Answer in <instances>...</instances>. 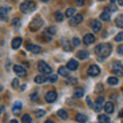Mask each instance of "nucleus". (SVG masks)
<instances>
[{
	"mask_svg": "<svg viewBox=\"0 0 123 123\" xmlns=\"http://www.w3.org/2000/svg\"><path fill=\"white\" fill-rule=\"evenodd\" d=\"M75 3H76L78 6H83V4H84V0H75Z\"/></svg>",
	"mask_w": 123,
	"mask_h": 123,
	"instance_id": "nucleus-42",
	"label": "nucleus"
},
{
	"mask_svg": "<svg viewBox=\"0 0 123 123\" xmlns=\"http://www.w3.org/2000/svg\"><path fill=\"white\" fill-rule=\"evenodd\" d=\"M44 112L43 110H37V111H35V115H36V118H42V117H44Z\"/></svg>",
	"mask_w": 123,
	"mask_h": 123,
	"instance_id": "nucleus-33",
	"label": "nucleus"
},
{
	"mask_svg": "<svg viewBox=\"0 0 123 123\" xmlns=\"http://www.w3.org/2000/svg\"><path fill=\"white\" fill-rule=\"evenodd\" d=\"M84 95V91H83V88H76L74 91V98H82V96Z\"/></svg>",
	"mask_w": 123,
	"mask_h": 123,
	"instance_id": "nucleus-24",
	"label": "nucleus"
},
{
	"mask_svg": "<svg viewBox=\"0 0 123 123\" xmlns=\"http://www.w3.org/2000/svg\"><path fill=\"white\" fill-rule=\"evenodd\" d=\"M87 72H88L90 76H98V75L100 74V68H99L96 64H92V66L88 67V71H87Z\"/></svg>",
	"mask_w": 123,
	"mask_h": 123,
	"instance_id": "nucleus-6",
	"label": "nucleus"
},
{
	"mask_svg": "<svg viewBox=\"0 0 123 123\" xmlns=\"http://www.w3.org/2000/svg\"><path fill=\"white\" fill-rule=\"evenodd\" d=\"M47 80V76L44 74H42V75H37V76H35V83H37V84H40V83H44Z\"/></svg>",
	"mask_w": 123,
	"mask_h": 123,
	"instance_id": "nucleus-21",
	"label": "nucleus"
},
{
	"mask_svg": "<svg viewBox=\"0 0 123 123\" xmlns=\"http://www.w3.org/2000/svg\"><path fill=\"white\" fill-rule=\"evenodd\" d=\"M42 1H43V3H47V1H48V0H42Z\"/></svg>",
	"mask_w": 123,
	"mask_h": 123,
	"instance_id": "nucleus-49",
	"label": "nucleus"
},
{
	"mask_svg": "<svg viewBox=\"0 0 123 123\" xmlns=\"http://www.w3.org/2000/svg\"><path fill=\"white\" fill-rule=\"evenodd\" d=\"M22 123H32V118H31L28 114L23 115L22 117Z\"/></svg>",
	"mask_w": 123,
	"mask_h": 123,
	"instance_id": "nucleus-29",
	"label": "nucleus"
},
{
	"mask_svg": "<svg viewBox=\"0 0 123 123\" xmlns=\"http://www.w3.org/2000/svg\"><path fill=\"white\" fill-rule=\"evenodd\" d=\"M118 3H119V6H123V0H118Z\"/></svg>",
	"mask_w": 123,
	"mask_h": 123,
	"instance_id": "nucleus-46",
	"label": "nucleus"
},
{
	"mask_svg": "<svg viewBox=\"0 0 123 123\" xmlns=\"http://www.w3.org/2000/svg\"><path fill=\"white\" fill-rule=\"evenodd\" d=\"M56 98H58V94H56L55 91H48V92L46 94V102H48V103H52V102H55Z\"/></svg>",
	"mask_w": 123,
	"mask_h": 123,
	"instance_id": "nucleus-8",
	"label": "nucleus"
},
{
	"mask_svg": "<svg viewBox=\"0 0 123 123\" xmlns=\"http://www.w3.org/2000/svg\"><path fill=\"white\" fill-rule=\"evenodd\" d=\"M19 23H20V19H18V18L13 19V22H12V24H13V25H19Z\"/></svg>",
	"mask_w": 123,
	"mask_h": 123,
	"instance_id": "nucleus-41",
	"label": "nucleus"
},
{
	"mask_svg": "<svg viewBox=\"0 0 123 123\" xmlns=\"http://www.w3.org/2000/svg\"><path fill=\"white\" fill-rule=\"evenodd\" d=\"M3 111H4V107H3V106H0V115L3 114Z\"/></svg>",
	"mask_w": 123,
	"mask_h": 123,
	"instance_id": "nucleus-44",
	"label": "nucleus"
},
{
	"mask_svg": "<svg viewBox=\"0 0 123 123\" xmlns=\"http://www.w3.org/2000/svg\"><path fill=\"white\" fill-rule=\"evenodd\" d=\"M46 32H47V34H49L51 36H54V35L56 34V28L55 27H49V28H47V30H46Z\"/></svg>",
	"mask_w": 123,
	"mask_h": 123,
	"instance_id": "nucleus-32",
	"label": "nucleus"
},
{
	"mask_svg": "<svg viewBox=\"0 0 123 123\" xmlns=\"http://www.w3.org/2000/svg\"><path fill=\"white\" fill-rule=\"evenodd\" d=\"M112 72H114L115 75H122L123 76V64L122 63H119V62H115L114 64H112Z\"/></svg>",
	"mask_w": 123,
	"mask_h": 123,
	"instance_id": "nucleus-5",
	"label": "nucleus"
},
{
	"mask_svg": "<svg viewBox=\"0 0 123 123\" xmlns=\"http://www.w3.org/2000/svg\"><path fill=\"white\" fill-rule=\"evenodd\" d=\"M8 12H9V8L1 7L0 8V20H7L8 19Z\"/></svg>",
	"mask_w": 123,
	"mask_h": 123,
	"instance_id": "nucleus-12",
	"label": "nucleus"
},
{
	"mask_svg": "<svg viewBox=\"0 0 123 123\" xmlns=\"http://www.w3.org/2000/svg\"><path fill=\"white\" fill-rule=\"evenodd\" d=\"M111 11H108L107 8H106V11L105 12H102V15H100V20H103V22H108L111 19Z\"/></svg>",
	"mask_w": 123,
	"mask_h": 123,
	"instance_id": "nucleus-15",
	"label": "nucleus"
},
{
	"mask_svg": "<svg viewBox=\"0 0 123 123\" xmlns=\"http://www.w3.org/2000/svg\"><path fill=\"white\" fill-rule=\"evenodd\" d=\"M35 8H36V4H35L34 1H31V0H27V1H24V3L20 4V9H22L24 13L32 12Z\"/></svg>",
	"mask_w": 123,
	"mask_h": 123,
	"instance_id": "nucleus-2",
	"label": "nucleus"
},
{
	"mask_svg": "<svg viewBox=\"0 0 123 123\" xmlns=\"http://www.w3.org/2000/svg\"><path fill=\"white\" fill-rule=\"evenodd\" d=\"M27 49L31 51L32 54H40L42 52V47L36 46V44H27Z\"/></svg>",
	"mask_w": 123,
	"mask_h": 123,
	"instance_id": "nucleus-10",
	"label": "nucleus"
},
{
	"mask_svg": "<svg viewBox=\"0 0 123 123\" xmlns=\"http://www.w3.org/2000/svg\"><path fill=\"white\" fill-rule=\"evenodd\" d=\"M78 66H79V64H78V62L75 60V59H71V60H68V63H67L66 67H67L70 71H75L78 68Z\"/></svg>",
	"mask_w": 123,
	"mask_h": 123,
	"instance_id": "nucleus-13",
	"label": "nucleus"
},
{
	"mask_svg": "<svg viewBox=\"0 0 123 123\" xmlns=\"http://www.w3.org/2000/svg\"><path fill=\"white\" fill-rule=\"evenodd\" d=\"M87 103H88L90 106H92V102H91V99H90V98H87Z\"/></svg>",
	"mask_w": 123,
	"mask_h": 123,
	"instance_id": "nucleus-43",
	"label": "nucleus"
},
{
	"mask_svg": "<svg viewBox=\"0 0 123 123\" xmlns=\"http://www.w3.org/2000/svg\"><path fill=\"white\" fill-rule=\"evenodd\" d=\"M98 120L99 123H110V118H108L107 114H100L98 117Z\"/></svg>",
	"mask_w": 123,
	"mask_h": 123,
	"instance_id": "nucleus-20",
	"label": "nucleus"
},
{
	"mask_svg": "<svg viewBox=\"0 0 123 123\" xmlns=\"http://www.w3.org/2000/svg\"><path fill=\"white\" fill-rule=\"evenodd\" d=\"M107 83L108 84H111V86H115V84H118V78H115V76H110L107 79Z\"/></svg>",
	"mask_w": 123,
	"mask_h": 123,
	"instance_id": "nucleus-27",
	"label": "nucleus"
},
{
	"mask_svg": "<svg viewBox=\"0 0 123 123\" xmlns=\"http://www.w3.org/2000/svg\"><path fill=\"white\" fill-rule=\"evenodd\" d=\"M37 70H39L42 74H44V75H49L51 72H52V68L49 67L46 62H43V60L37 63Z\"/></svg>",
	"mask_w": 123,
	"mask_h": 123,
	"instance_id": "nucleus-3",
	"label": "nucleus"
},
{
	"mask_svg": "<svg viewBox=\"0 0 123 123\" xmlns=\"http://www.w3.org/2000/svg\"><path fill=\"white\" fill-rule=\"evenodd\" d=\"M76 120L79 123H86L87 122V117L84 114H78L76 115Z\"/></svg>",
	"mask_w": 123,
	"mask_h": 123,
	"instance_id": "nucleus-25",
	"label": "nucleus"
},
{
	"mask_svg": "<svg viewBox=\"0 0 123 123\" xmlns=\"http://www.w3.org/2000/svg\"><path fill=\"white\" fill-rule=\"evenodd\" d=\"M31 100H37V94L36 92H34V94L31 95Z\"/></svg>",
	"mask_w": 123,
	"mask_h": 123,
	"instance_id": "nucleus-40",
	"label": "nucleus"
},
{
	"mask_svg": "<svg viewBox=\"0 0 123 123\" xmlns=\"http://www.w3.org/2000/svg\"><path fill=\"white\" fill-rule=\"evenodd\" d=\"M12 87H13V88H18V87H19V80L18 79H13L12 80Z\"/></svg>",
	"mask_w": 123,
	"mask_h": 123,
	"instance_id": "nucleus-38",
	"label": "nucleus"
},
{
	"mask_svg": "<svg viewBox=\"0 0 123 123\" xmlns=\"http://www.w3.org/2000/svg\"><path fill=\"white\" fill-rule=\"evenodd\" d=\"M46 123H54L52 120H46Z\"/></svg>",
	"mask_w": 123,
	"mask_h": 123,
	"instance_id": "nucleus-48",
	"label": "nucleus"
},
{
	"mask_svg": "<svg viewBox=\"0 0 123 123\" xmlns=\"http://www.w3.org/2000/svg\"><path fill=\"white\" fill-rule=\"evenodd\" d=\"M82 22H83V16L82 15H74L72 18H71L70 24L71 25H78V24H80Z\"/></svg>",
	"mask_w": 123,
	"mask_h": 123,
	"instance_id": "nucleus-9",
	"label": "nucleus"
},
{
	"mask_svg": "<svg viewBox=\"0 0 123 123\" xmlns=\"http://www.w3.org/2000/svg\"><path fill=\"white\" fill-rule=\"evenodd\" d=\"M22 43H23L22 37H15V39L12 40V48L13 49H18L19 47L22 46Z\"/></svg>",
	"mask_w": 123,
	"mask_h": 123,
	"instance_id": "nucleus-18",
	"label": "nucleus"
},
{
	"mask_svg": "<svg viewBox=\"0 0 123 123\" xmlns=\"http://www.w3.org/2000/svg\"><path fill=\"white\" fill-rule=\"evenodd\" d=\"M74 15H76L74 8H67L66 9V16H67V18H72Z\"/></svg>",
	"mask_w": 123,
	"mask_h": 123,
	"instance_id": "nucleus-30",
	"label": "nucleus"
},
{
	"mask_svg": "<svg viewBox=\"0 0 123 123\" xmlns=\"http://www.w3.org/2000/svg\"><path fill=\"white\" fill-rule=\"evenodd\" d=\"M68 68L67 67H59V70H58V72H59V75H62L63 78H68L70 76V74H68Z\"/></svg>",
	"mask_w": 123,
	"mask_h": 123,
	"instance_id": "nucleus-19",
	"label": "nucleus"
},
{
	"mask_svg": "<svg viewBox=\"0 0 123 123\" xmlns=\"http://www.w3.org/2000/svg\"><path fill=\"white\" fill-rule=\"evenodd\" d=\"M48 80L51 82V83H55L56 80H58V75H51V76L48 78Z\"/></svg>",
	"mask_w": 123,
	"mask_h": 123,
	"instance_id": "nucleus-35",
	"label": "nucleus"
},
{
	"mask_svg": "<svg viewBox=\"0 0 123 123\" xmlns=\"http://www.w3.org/2000/svg\"><path fill=\"white\" fill-rule=\"evenodd\" d=\"M1 90H3V87H1V86H0V91H1Z\"/></svg>",
	"mask_w": 123,
	"mask_h": 123,
	"instance_id": "nucleus-50",
	"label": "nucleus"
},
{
	"mask_svg": "<svg viewBox=\"0 0 123 123\" xmlns=\"http://www.w3.org/2000/svg\"><path fill=\"white\" fill-rule=\"evenodd\" d=\"M13 71H15V74L19 75V76H25V75H27V71H25V68L23 67V66H20V64L13 66Z\"/></svg>",
	"mask_w": 123,
	"mask_h": 123,
	"instance_id": "nucleus-7",
	"label": "nucleus"
},
{
	"mask_svg": "<svg viewBox=\"0 0 123 123\" xmlns=\"http://www.w3.org/2000/svg\"><path fill=\"white\" fill-rule=\"evenodd\" d=\"M12 111H13L15 115L20 114V111H22V103H20V102H15V103H13V107H12Z\"/></svg>",
	"mask_w": 123,
	"mask_h": 123,
	"instance_id": "nucleus-16",
	"label": "nucleus"
},
{
	"mask_svg": "<svg viewBox=\"0 0 123 123\" xmlns=\"http://www.w3.org/2000/svg\"><path fill=\"white\" fill-rule=\"evenodd\" d=\"M83 43L84 44H92V43H95V36L92 34H87V35H84V37H83Z\"/></svg>",
	"mask_w": 123,
	"mask_h": 123,
	"instance_id": "nucleus-11",
	"label": "nucleus"
},
{
	"mask_svg": "<svg viewBox=\"0 0 123 123\" xmlns=\"http://www.w3.org/2000/svg\"><path fill=\"white\" fill-rule=\"evenodd\" d=\"M115 24H117V27L123 28V16L122 15H118L115 18Z\"/></svg>",
	"mask_w": 123,
	"mask_h": 123,
	"instance_id": "nucleus-23",
	"label": "nucleus"
},
{
	"mask_svg": "<svg viewBox=\"0 0 123 123\" xmlns=\"http://www.w3.org/2000/svg\"><path fill=\"white\" fill-rule=\"evenodd\" d=\"M111 1H115V0H111Z\"/></svg>",
	"mask_w": 123,
	"mask_h": 123,
	"instance_id": "nucleus-51",
	"label": "nucleus"
},
{
	"mask_svg": "<svg viewBox=\"0 0 123 123\" xmlns=\"http://www.w3.org/2000/svg\"><path fill=\"white\" fill-rule=\"evenodd\" d=\"M118 54H119V55H123V46H122V44L118 47Z\"/></svg>",
	"mask_w": 123,
	"mask_h": 123,
	"instance_id": "nucleus-39",
	"label": "nucleus"
},
{
	"mask_svg": "<svg viewBox=\"0 0 123 123\" xmlns=\"http://www.w3.org/2000/svg\"><path fill=\"white\" fill-rule=\"evenodd\" d=\"M91 28L94 30V32H99L102 30V24L99 20H92L91 22Z\"/></svg>",
	"mask_w": 123,
	"mask_h": 123,
	"instance_id": "nucleus-14",
	"label": "nucleus"
},
{
	"mask_svg": "<svg viewBox=\"0 0 123 123\" xmlns=\"http://www.w3.org/2000/svg\"><path fill=\"white\" fill-rule=\"evenodd\" d=\"M103 108H105L106 114H111V112L114 111V105H112L111 102H107V103H105V106H103Z\"/></svg>",
	"mask_w": 123,
	"mask_h": 123,
	"instance_id": "nucleus-17",
	"label": "nucleus"
},
{
	"mask_svg": "<svg viewBox=\"0 0 123 123\" xmlns=\"http://www.w3.org/2000/svg\"><path fill=\"white\" fill-rule=\"evenodd\" d=\"M63 47H64V49H66V51H71V49H72V47H71L70 44H68V42H64Z\"/></svg>",
	"mask_w": 123,
	"mask_h": 123,
	"instance_id": "nucleus-37",
	"label": "nucleus"
},
{
	"mask_svg": "<svg viewBox=\"0 0 123 123\" xmlns=\"http://www.w3.org/2000/svg\"><path fill=\"white\" fill-rule=\"evenodd\" d=\"M63 18H64V16H63V13H62L60 11L55 12V20H56V22H62V20H63Z\"/></svg>",
	"mask_w": 123,
	"mask_h": 123,
	"instance_id": "nucleus-31",
	"label": "nucleus"
},
{
	"mask_svg": "<svg viewBox=\"0 0 123 123\" xmlns=\"http://www.w3.org/2000/svg\"><path fill=\"white\" fill-rule=\"evenodd\" d=\"M42 25H43V20H42V18H40V16H36V18H34V20L31 22L30 28L32 31H37Z\"/></svg>",
	"mask_w": 123,
	"mask_h": 123,
	"instance_id": "nucleus-4",
	"label": "nucleus"
},
{
	"mask_svg": "<svg viewBox=\"0 0 123 123\" xmlns=\"http://www.w3.org/2000/svg\"><path fill=\"white\" fill-rule=\"evenodd\" d=\"M115 42H123V32H119L115 36Z\"/></svg>",
	"mask_w": 123,
	"mask_h": 123,
	"instance_id": "nucleus-34",
	"label": "nucleus"
},
{
	"mask_svg": "<svg viewBox=\"0 0 123 123\" xmlns=\"http://www.w3.org/2000/svg\"><path fill=\"white\" fill-rule=\"evenodd\" d=\"M9 123H18V120H15V119H13V120H11Z\"/></svg>",
	"mask_w": 123,
	"mask_h": 123,
	"instance_id": "nucleus-47",
	"label": "nucleus"
},
{
	"mask_svg": "<svg viewBox=\"0 0 123 123\" xmlns=\"http://www.w3.org/2000/svg\"><path fill=\"white\" fill-rule=\"evenodd\" d=\"M80 44V40L78 39V37H74V39H72V46H75V47H78Z\"/></svg>",
	"mask_w": 123,
	"mask_h": 123,
	"instance_id": "nucleus-36",
	"label": "nucleus"
},
{
	"mask_svg": "<svg viewBox=\"0 0 123 123\" xmlns=\"http://www.w3.org/2000/svg\"><path fill=\"white\" fill-rule=\"evenodd\" d=\"M111 49H112L111 44H108V43H102V44H99V46L95 47V54H96V55H98L100 59H105V58H107V56L111 54Z\"/></svg>",
	"mask_w": 123,
	"mask_h": 123,
	"instance_id": "nucleus-1",
	"label": "nucleus"
},
{
	"mask_svg": "<svg viewBox=\"0 0 123 123\" xmlns=\"http://www.w3.org/2000/svg\"><path fill=\"white\" fill-rule=\"evenodd\" d=\"M119 118H123V110H120V112H119Z\"/></svg>",
	"mask_w": 123,
	"mask_h": 123,
	"instance_id": "nucleus-45",
	"label": "nucleus"
},
{
	"mask_svg": "<svg viewBox=\"0 0 123 123\" xmlns=\"http://www.w3.org/2000/svg\"><path fill=\"white\" fill-rule=\"evenodd\" d=\"M103 103H105L103 98H102V96H99V98H98V100H96V103H95V106H94V108H95L96 111H99V110L102 108V106H103Z\"/></svg>",
	"mask_w": 123,
	"mask_h": 123,
	"instance_id": "nucleus-22",
	"label": "nucleus"
},
{
	"mask_svg": "<svg viewBox=\"0 0 123 123\" xmlns=\"http://www.w3.org/2000/svg\"><path fill=\"white\" fill-rule=\"evenodd\" d=\"M58 117L62 118V119H67L68 114H67V111H64V110H59L58 111Z\"/></svg>",
	"mask_w": 123,
	"mask_h": 123,
	"instance_id": "nucleus-26",
	"label": "nucleus"
},
{
	"mask_svg": "<svg viewBox=\"0 0 123 123\" xmlns=\"http://www.w3.org/2000/svg\"><path fill=\"white\" fill-rule=\"evenodd\" d=\"M76 55H78V58H79V59H87V58H88V52H87V51H79Z\"/></svg>",
	"mask_w": 123,
	"mask_h": 123,
	"instance_id": "nucleus-28",
	"label": "nucleus"
}]
</instances>
